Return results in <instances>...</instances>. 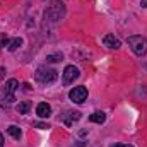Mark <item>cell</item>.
Masks as SVG:
<instances>
[{
	"label": "cell",
	"mask_w": 147,
	"mask_h": 147,
	"mask_svg": "<svg viewBox=\"0 0 147 147\" xmlns=\"http://www.w3.org/2000/svg\"><path fill=\"white\" fill-rule=\"evenodd\" d=\"M0 147H3V135L0 134Z\"/></svg>",
	"instance_id": "19"
},
{
	"label": "cell",
	"mask_w": 147,
	"mask_h": 147,
	"mask_svg": "<svg viewBox=\"0 0 147 147\" xmlns=\"http://www.w3.org/2000/svg\"><path fill=\"white\" fill-rule=\"evenodd\" d=\"M36 115L39 118H48L51 116V106L48 103H39L36 106Z\"/></svg>",
	"instance_id": "8"
},
{
	"label": "cell",
	"mask_w": 147,
	"mask_h": 147,
	"mask_svg": "<svg viewBox=\"0 0 147 147\" xmlns=\"http://www.w3.org/2000/svg\"><path fill=\"white\" fill-rule=\"evenodd\" d=\"M128 46L137 57H142L147 53V38L144 36H128Z\"/></svg>",
	"instance_id": "4"
},
{
	"label": "cell",
	"mask_w": 147,
	"mask_h": 147,
	"mask_svg": "<svg viewBox=\"0 0 147 147\" xmlns=\"http://www.w3.org/2000/svg\"><path fill=\"white\" fill-rule=\"evenodd\" d=\"M103 43H105V46H108V48H111V50H118V48L121 46L120 39L115 38V34H106L105 39H103Z\"/></svg>",
	"instance_id": "7"
},
{
	"label": "cell",
	"mask_w": 147,
	"mask_h": 147,
	"mask_svg": "<svg viewBox=\"0 0 147 147\" xmlns=\"http://www.w3.org/2000/svg\"><path fill=\"white\" fill-rule=\"evenodd\" d=\"M7 132H9V135H10L12 139H16V140H19L21 135H22V134H21V128H19L17 125H10V127L7 128Z\"/></svg>",
	"instance_id": "12"
},
{
	"label": "cell",
	"mask_w": 147,
	"mask_h": 147,
	"mask_svg": "<svg viewBox=\"0 0 147 147\" xmlns=\"http://www.w3.org/2000/svg\"><path fill=\"white\" fill-rule=\"evenodd\" d=\"M29 110H31V103H29V101H22V103L17 105V111H19V115H28Z\"/></svg>",
	"instance_id": "13"
},
{
	"label": "cell",
	"mask_w": 147,
	"mask_h": 147,
	"mask_svg": "<svg viewBox=\"0 0 147 147\" xmlns=\"http://www.w3.org/2000/svg\"><path fill=\"white\" fill-rule=\"evenodd\" d=\"M140 7H144V9H147V0H142V2H140Z\"/></svg>",
	"instance_id": "18"
},
{
	"label": "cell",
	"mask_w": 147,
	"mask_h": 147,
	"mask_svg": "<svg viewBox=\"0 0 147 147\" xmlns=\"http://www.w3.org/2000/svg\"><path fill=\"white\" fill-rule=\"evenodd\" d=\"M62 58H63L62 53H55V55H48L46 57V62L48 63H57V62H62Z\"/></svg>",
	"instance_id": "14"
},
{
	"label": "cell",
	"mask_w": 147,
	"mask_h": 147,
	"mask_svg": "<svg viewBox=\"0 0 147 147\" xmlns=\"http://www.w3.org/2000/svg\"><path fill=\"white\" fill-rule=\"evenodd\" d=\"M38 128H41V130H46V128H50V125L48 123H41V121H38V123H34Z\"/></svg>",
	"instance_id": "15"
},
{
	"label": "cell",
	"mask_w": 147,
	"mask_h": 147,
	"mask_svg": "<svg viewBox=\"0 0 147 147\" xmlns=\"http://www.w3.org/2000/svg\"><path fill=\"white\" fill-rule=\"evenodd\" d=\"M89 120H91L92 123H99V125H101V123L106 121V115H105L103 111H94V113L89 116Z\"/></svg>",
	"instance_id": "9"
},
{
	"label": "cell",
	"mask_w": 147,
	"mask_h": 147,
	"mask_svg": "<svg viewBox=\"0 0 147 147\" xmlns=\"http://www.w3.org/2000/svg\"><path fill=\"white\" fill-rule=\"evenodd\" d=\"M110 147H134V146H130V144H111Z\"/></svg>",
	"instance_id": "16"
},
{
	"label": "cell",
	"mask_w": 147,
	"mask_h": 147,
	"mask_svg": "<svg viewBox=\"0 0 147 147\" xmlns=\"http://www.w3.org/2000/svg\"><path fill=\"white\" fill-rule=\"evenodd\" d=\"M21 45H22V38H12V39H9V43H7L5 48H7L9 51H16Z\"/></svg>",
	"instance_id": "10"
},
{
	"label": "cell",
	"mask_w": 147,
	"mask_h": 147,
	"mask_svg": "<svg viewBox=\"0 0 147 147\" xmlns=\"http://www.w3.org/2000/svg\"><path fill=\"white\" fill-rule=\"evenodd\" d=\"M19 89L17 79H9L5 82V87L0 89V106L2 108H10L16 101V91Z\"/></svg>",
	"instance_id": "1"
},
{
	"label": "cell",
	"mask_w": 147,
	"mask_h": 147,
	"mask_svg": "<svg viewBox=\"0 0 147 147\" xmlns=\"http://www.w3.org/2000/svg\"><path fill=\"white\" fill-rule=\"evenodd\" d=\"M80 120V113L79 111H69L67 113V116H65V125H72L74 121H79Z\"/></svg>",
	"instance_id": "11"
},
{
	"label": "cell",
	"mask_w": 147,
	"mask_h": 147,
	"mask_svg": "<svg viewBox=\"0 0 147 147\" xmlns=\"http://www.w3.org/2000/svg\"><path fill=\"white\" fill-rule=\"evenodd\" d=\"M69 98L72 99L75 105H82L87 99V89L84 86H77V87H74L72 91L69 92Z\"/></svg>",
	"instance_id": "5"
},
{
	"label": "cell",
	"mask_w": 147,
	"mask_h": 147,
	"mask_svg": "<svg viewBox=\"0 0 147 147\" xmlns=\"http://www.w3.org/2000/svg\"><path fill=\"white\" fill-rule=\"evenodd\" d=\"M3 74H5V69H3V67H0V80H2V79H3V77H5V75H3Z\"/></svg>",
	"instance_id": "17"
},
{
	"label": "cell",
	"mask_w": 147,
	"mask_h": 147,
	"mask_svg": "<svg viewBox=\"0 0 147 147\" xmlns=\"http://www.w3.org/2000/svg\"><path fill=\"white\" fill-rule=\"evenodd\" d=\"M34 79L36 82L43 84V86H50L53 84L57 79H58V72L51 67H46V65H41L36 69V74H34Z\"/></svg>",
	"instance_id": "2"
},
{
	"label": "cell",
	"mask_w": 147,
	"mask_h": 147,
	"mask_svg": "<svg viewBox=\"0 0 147 147\" xmlns=\"http://www.w3.org/2000/svg\"><path fill=\"white\" fill-rule=\"evenodd\" d=\"M79 75H80V72H79V69L75 65H67L65 70H63V84L65 86L74 84V80H77Z\"/></svg>",
	"instance_id": "6"
},
{
	"label": "cell",
	"mask_w": 147,
	"mask_h": 147,
	"mask_svg": "<svg viewBox=\"0 0 147 147\" xmlns=\"http://www.w3.org/2000/svg\"><path fill=\"white\" fill-rule=\"evenodd\" d=\"M63 14H65V7H63V3H62L60 0H51L50 7H48L46 12H45V17L51 19L53 22H58V21L63 17Z\"/></svg>",
	"instance_id": "3"
}]
</instances>
